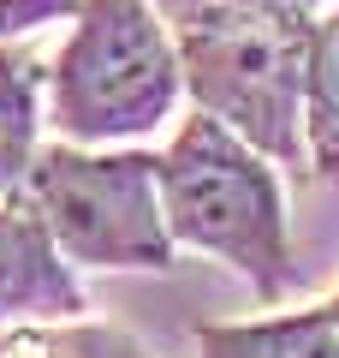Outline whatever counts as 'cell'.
I'll list each match as a JSON object with an SVG mask.
<instances>
[{"instance_id":"7a4b0ae2","label":"cell","mask_w":339,"mask_h":358,"mask_svg":"<svg viewBox=\"0 0 339 358\" xmlns=\"http://www.w3.org/2000/svg\"><path fill=\"white\" fill-rule=\"evenodd\" d=\"M167 24L185 66V96L232 126L274 167L310 173L303 150V66L315 18L244 13L220 0H167Z\"/></svg>"},{"instance_id":"9c48e42d","label":"cell","mask_w":339,"mask_h":358,"mask_svg":"<svg viewBox=\"0 0 339 358\" xmlns=\"http://www.w3.org/2000/svg\"><path fill=\"white\" fill-rule=\"evenodd\" d=\"M0 358H149V346L113 322L66 317V322H6Z\"/></svg>"},{"instance_id":"52a82bcc","label":"cell","mask_w":339,"mask_h":358,"mask_svg":"<svg viewBox=\"0 0 339 358\" xmlns=\"http://www.w3.org/2000/svg\"><path fill=\"white\" fill-rule=\"evenodd\" d=\"M42 96H48V66L18 42H0V197H24L30 162L42 150Z\"/></svg>"},{"instance_id":"5b68a950","label":"cell","mask_w":339,"mask_h":358,"mask_svg":"<svg viewBox=\"0 0 339 358\" xmlns=\"http://www.w3.org/2000/svg\"><path fill=\"white\" fill-rule=\"evenodd\" d=\"M66 317H84V287L66 251L54 245L48 221L30 209V197H0V329Z\"/></svg>"},{"instance_id":"ba28073f","label":"cell","mask_w":339,"mask_h":358,"mask_svg":"<svg viewBox=\"0 0 339 358\" xmlns=\"http://www.w3.org/2000/svg\"><path fill=\"white\" fill-rule=\"evenodd\" d=\"M303 150L315 179H339V6L315 18L303 66Z\"/></svg>"},{"instance_id":"277c9868","label":"cell","mask_w":339,"mask_h":358,"mask_svg":"<svg viewBox=\"0 0 339 358\" xmlns=\"http://www.w3.org/2000/svg\"><path fill=\"white\" fill-rule=\"evenodd\" d=\"M24 197L48 221L54 245L77 268H173L179 245L161 209V155L155 150H96V143H42Z\"/></svg>"},{"instance_id":"6da1fadb","label":"cell","mask_w":339,"mask_h":358,"mask_svg":"<svg viewBox=\"0 0 339 358\" xmlns=\"http://www.w3.org/2000/svg\"><path fill=\"white\" fill-rule=\"evenodd\" d=\"M161 209L173 245L244 275L262 305H280L292 293L298 268L274 162L202 108L179 120L173 143L161 150Z\"/></svg>"},{"instance_id":"30bf717a","label":"cell","mask_w":339,"mask_h":358,"mask_svg":"<svg viewBox=\"0 0 339 358\" xmlns=\"http://www.w3.org/2000/svg\"><path fill=\"white\" fill-rule=\"evenodd\" d=\"M60 18H77V0H0V42H18Z\"/></svg>"},{"instance_id":"8992f818","label":"cell","mask_w":339,"mask_h":358,"mask_svg":"<svg viewBox=\"0 0 339 358\" xmlns=\"http://www.w3.org/2000/svg\"><path fill=\"white\" fill-rule=\"evenodd\" d=\"M197 358H339V317L333 305H310L256 322H202Z\"/></svg>"},{"instance_id":"3957f363","label":"cell","mask_w":339,"mask_h":358,"mask_svg":"<svg viewBox=\"0 0 339 358\" xmlns=\"http://www.w3.org/2000/svg\"><path fill=\"white\" fill-rule=\"evenodd\" d=\"M185 66L155 0H77L72 36L48 66V126L66 143H131L167 126Z\"/></svg>"},{"instance_id":"8fae6325","label":"cell","mask_w":339,"mask_h":358,"mask_svg":"<svg viewBox=\"0 0 339 358\" xmlns=\"http://www.w3.org/2000/svg\"><path fill=\"white\" fill-rule=\"evenodd\" d=\"M220 6H244V13H274V18H315L327 0H220Z\"/></svg>"},{"instance_id":"7c38bea8","label":"cell","mask_w":339,"mask_h":358,"mask_svg":"<svg viewBox=\"0 0 339 358\" xmlns=\"http://www.w3.org/2000/svg\"><path fill=\"white\" fill-rule=\"evenodd\" d=\"M327 305H333V317H339V293H333V299H327Z\"/></svg>"}]
</instances>
